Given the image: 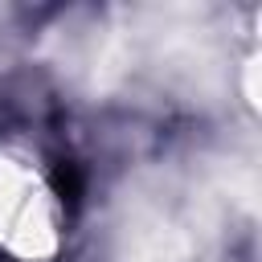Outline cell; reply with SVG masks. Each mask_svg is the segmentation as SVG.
Returning <instances> with one entry per match:
<instances>
[{
  "label": "cell",
  "instance_id": "obj_2",
  "mask_svg": "<svg viewBox=\"0 0 262 262\" xmlns=\"http://www.w3.org/2000/svg\"><path fill=\"white\" fill-rule=\"evenodd\" d=\"M0 262H4V258H0Z\"/></svg>",
  "mask_w": 262,
  "mask_h": 262
},
{
  "label": "cell",
  "instance_id": "obj_1",
  "mask_svg": "<svg viewBox=\"0 0 262 262\" xmlns=\"http://www.w3.org/2000/svg\"><path fill=\"white\" fill-rule=\"evenodd\" d=\"M49 184H53V192H57L61 205L74 209V205L82 201V168H78L74 160H57L53 172H49Z\"/></svg>",
  "mask_w": 262,
  "mask_h": 262
}]
</instances>
